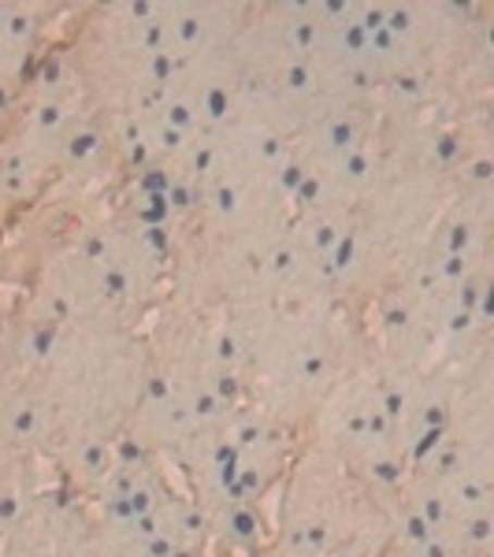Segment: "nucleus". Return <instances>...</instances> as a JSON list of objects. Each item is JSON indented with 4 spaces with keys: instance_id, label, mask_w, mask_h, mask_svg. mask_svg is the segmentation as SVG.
Returning a JSON list of instances; mask_svg holds the SVG:
<instances>
[{
    "instance_id": "1",
    "label": "nucleus",
    "mask_w": 494,
    "mask_h": 557,
    "mask_svg": "<svg viewBox=\"0 0 494 557\" xmlns=\"http://www.w3.org/2000/svg\"><path fill=\"white\" fill-rule=\"evenodd\" d=\"M172 242V223L131 194L41 260L23 317L57 327L138 331L168 298Z\"/></svg>"
},
{
    "instance_id": "2",
    "label": "nucleus",
    "mask_w": 494,
    "mask_h": 557,
    "mask_svg": "<svg viewBox=\"0 0 494 557\" xmlns=\"http://www.w3.org/2000/svg\"><path fill=\"white\" fill-rule=\"evenodd\" d=\"M249 406L305 431L320 401L365 357V320L331 301L246 305L220 312Z\"/></svg>"
},
{
    "instance_id": "3",
    "label": "nucleus",
    "mask_w": 494,
    "mask_h": 557,
    "mask_svg": "<svg viewBox=\"0 0 494 557\" xmlns=\"http://www.w3.org/2000/svg\"><path fill=\"white\" fill-rule=\"evenodd\" d=\"M398 498L424 532L446 539L450 546L472 557H491V372H480L465 383L446 428L409 465Z\"/></svg>"
},
{
    "instance_id": "4",
    "label": "nucleus",
    "mask_w": 494,
    "mask_h": 557,
    "mask_svg": "<svg viewBox=\"0 0 494 557\" xmlns=\"http://www.w3.org/2000/svg\"><path fill=\"white\" fill-rule=\"evenodd\" d=\"M275 491L272 543L298 557H375L398 513V494L368 491L317 443L301 446Z\"/></svg>"
},
{
    "instance_id": "5",
    "label": "nucleus",
    "mask_w": 494,
    "mask_h": 557,
    "mask_svg": "<svg viewBox=\"0 0 494 557\" xmlns=\"http://www.w3.org/2000/svg\"><path fill=\"white\" fill-rule=\"evenodd\" d=\"M64 52L89 108L108 123L146 108L172 75L152 30L149 0L94 8Z\"/></svg>"
},
{
    "instance_id": "6",
    "label": "nucleus",
    "mask_w": 494,
    "mask_h": 557,
    "mask_svg": "<svg viewBox=\"0 0 494 557\" xmlns=\"http://www.w3.org/2000/svg\"><path fill=\"white\" fill-rule=\"evenodd\" d=\"M249 12H254L249 4H152L149 0L152 30L172 67L231 49L246 30Z\"/></svg>"
},
{
    "instance_id": "7",
    "label": "nucleus",
    "mask_w": 494,
    "mask_h": 557,
    "mask_svg": "<svg viewBox=\"0 0 494 557\" xmlns=\"http://www.w3.org/2000/svg\"><path fill=\"white\" fill-rule=\"evenodd\" d=\"M60 8L45 4H0V89L12 97L23 94L41 64L45 26Z\"/></svg>"
},
{
    "instance_id": "8",
    "label": "nucleus",
    "mask_w": 494,
    "mask_h": 557,
    "mask_svg": "<svg viewBox=\"0 0 494 557\" xmlns=\"http://www.w3.org/2000/svg\"><path fill=\"white\" fill-rule=\"evenodd\" d=\"M12 104H15V97L8 94V89H0V127H4L8 115H12Z\"/></svg>"
},
{
    "instance_id": "9",
    "label": "nucleus",
    "mask_w": 494,
    "mask_h": 557,
    "mask_svg": "<svg viewBox=\"0 0 494 557\" xmlns=\"http://www.w3.org/2000/svg\"><path fill=\"white\" fill-rule=\"evenodd\" d=\"M8 517H12V509H8V506H0V535H4V524H8Z\"/></svg>"
}]
</instances>
